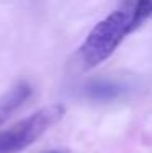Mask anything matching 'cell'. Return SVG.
<instances>
[{
    "mask_svg": "<svg viewBox=\"0 0 152 153\" xmlns=\"http://www.w3.org/2000/svg\"><path fill=\"white\" fill-rule=\"evenodd\" d=\"M152 16V0H137L131 12V31L144 23L147 18Z\"/></svg>",
    "mask_w": 152,
    "mask_h": 153,
    "instance_id": "5",
    "label": "cell"
},
{
    "mask_svg": "<svg viewBox=\"0 0 152 153\" xmlns=\"http://www.w3.org/2000/svg\"><path fill=\"white\" fill-rule=\"evenodd\" d=\"M31 91L33 90L26 82H18L15 86H12L0 98V127L8 121V117H12L13 112L30 98Z\"/></svg>",
    "mask_w": 152,
    "mask_h": 153,
    "instance_id": "3",
    "label": "cell"
},
{
    "mask_svg": "<svg viewBox=\"0 0 152 153\" xmlns=\"http://www.w3.org/2000/svg\"><path fill=\"white\" fill-rule=\"evenodd\" d=\"M131 15L123 10L110 13L95 25L80 47L82 60L87 67H97L116 51L121 41L131 33Z\"/></svg>",
    "mask_w": 152,
    "mask_h": 153,
    "instance_id": "1",
    "label": "cell"
},
{
    "mask_svg": "<svg viewBox=\"0 0 152 153\" xmlns=\"http://www.w3.org/2000/svg\"><path fill=\"white\" fill-rule=\"evenodd\" d=\"M46 153H67V152H64V150H51V152H46Z\"/></svg>",
    "mask_w": 152,
    "mask_h": 153,
    "instance_id": "6",
    "label": "cell"
},
{
    "mask_svg": "<svg viewBox=\"0 0 152 153\" xmlns=\"http://www.w3.org/2000/svg\"><path fill=\"white\" fill-rule=\"evenodd\" d=\"M64 112L66 109L62 104H51L0 132V153H18L28 148L59 122Z\"/></svg>",
    "mask_w": 152,
    "mask_h": 153,
    "instance_id": "2",
    "label": "cell"
},
{
    "mask_svg": "<svg viewBox=\"0 0 152 153\" xmlns=\"http://www.w3.org/2000/svg\"><path fill=\"white\" fill-rule=\"evenodd\" d=\"M87 93L95 101H111V100H116L119 94L123 93V88L113 82L100 80V82L90 83L87 86Z\"/></svg>",
    "mask_w": 152,
    "mask_h": 153,
    "instance_id": "4",
    "label": "cell"
}]
</instances>
